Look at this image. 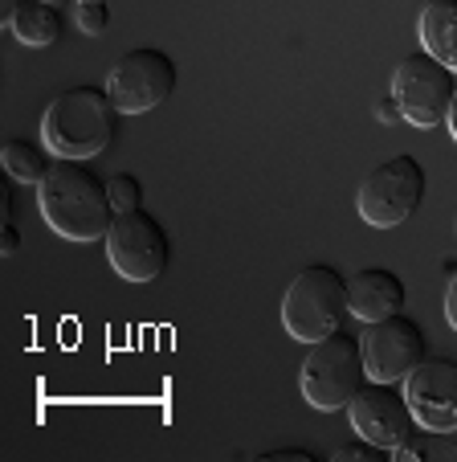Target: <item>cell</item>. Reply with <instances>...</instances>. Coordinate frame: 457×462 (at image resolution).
Here are the masks:
<instances>
[{"label": "cell", "mask_w": 457, "mask_h": 462, "mask_svg": "<svg viewBox=\"0 0 457 462\" xmlns=\"http://www.w3.org/2000/svg\"><path fill=\"white\" fill-rule=\"evenodd\" d=\"M45 226L66 242H98L114 221L111 184L87 164V160H53L45 180L37 184Z\"/></svg>", "instance_id": "6da1fadb"}, {"label": "cell", "mask_w": 457, "mask_h": 462, "mask_svg": "<svg viewBox=\"0 0 457 462\" xmlns=\"http://www.w3.org/2000/svg\"><path fill=\"white\" fill-rule=\"evenodd\" d=\"M119 106L106 87H69L41 115V140L53 160H95L119 135Z\"/></svg>", "instance_id": "7a4b0ae2"}, {"label": "cell", "mask_w": 457, "mask_h": 462, "mask_svg": "<svg viewBox=\"0 0 457 462\" xmlns=\"http://www.w3.org/2000/svg\"><path fill=\"white\" fill-rule=\"evenodd\" d=\"M347 319V279L339 266L315 262L294 274V282L282 295V328L298 344H315L323 336L339 332Z\"/></svg>", "instance_id": "3957f363"}, {"label": "cell", "mask_w": 457, "mask_h": 462, "mask_svg": "<svg viewBox=\"0 0 457 462\" xmlns=\"http://www.w3.org/2000/svg\"><path fill=\"white\" fill-rule=\"evenodd\" d=\"M368 368H363V344L352 332H331L311 344L306 360L298 368V389L302 397L323 413H335L352 405V397L363 389Z\"/></svg>", "instance_id": "277c9868"}, {"label": "cell", "mask_w": 457, "mask_h": 462, "mask_svg": "<svg viewBox=\"0 0 457 462\" xmlns=\"http://www.w3.org/2000/svg\"><path fill=\"white\" fill-rule=\"evenodd\" d=\"M425 189H429V176H425L421 160L405 152L363 176L360 192H355V213L371 229H397L421 209Z\"/></svg>", "instance_id": "5b68a950"}, {"label": "cell", "mask_w": 457, "mask_h": 462, "mask_svg": "<svg viewBox=\"0 0 457 462\" xmlns=\"http://www.w3.org/2000/svg\"><path fill=\"white\" fill-rule=\"evenodd\" d=\"M457 90V74L433 53H405L392 70V98L400 106V119L421 131H433L449 119V103Z\"/></svg>", "instance_id": "8992f818"}, {"label": "cell", "mask_w": 457, "mask_h": 462, "mask_svg": "<svg viewBox=\"0 0 457 462\" xmlns=\"http://www.w3.org/2000/svg\"><path fill=\"white\" fill-rule=\"evenodd\" d=\"M106 258L111 266L123 274L127 282H151L168 271L172 262V242H168V229L160 226L156 213L139 209H123L114 213L111 229H106Z\"/></svg>", "instance_id": "52a82bcc"}, {"label": "cell", "mask_w": 457, "mask_h": 462, "mask_svg": "<svg viewBox=\"0 0 457 462\" xmlns=\"http://www.w3.org/2000/svg\"><path fill=\"white\" fill-rule=\"evenodd\" d=\"M176 61L156 45H139L127 50L106 74V90H111L114 106L123 115H147L160 103H168L176 90Z\"/></svg>", "instance_id": "ba28073f"}, {"label": "cell", "mask_w": 457, "mask_h": 462, "mask_svg": "<svg viewBox=\"0 0 457 462\" xmlns=\"http://www.w3.org/2000/svg\"><path fill=\"white\" fill-rule=\"evenodd\" d=\"M360 344H363V368H368V381L400 384L425 356H429V344H425L421 323L408 319L405 311L363 323Z\"/></svg>", "instance_id": "9c48e42d"}, {"label": "cell", "mask_w": 457, "mask_h": 462, "mask_svg": "<svg viewBox=\"0 0 457 462\" xmlns=\"http://www.w3.org/2000/svg\"><path fill=\"white\" fill-rule=\"evenodd\" d=\"M347 413H352L355 434L384 446V450H392V458H397L400 446L421 430L413 410H408L405 384H392V381H363V389L352 397Z\"/></svg>", "instance_id": "30bf717a"}, {"label": "cell", "mask_w": 457, "mask_h": 462, "mask_svg": "<svg viewBox=\"0 0 457 462\" xmlns=\"http://www.w3.org/2000/svg\"><path fill=\"white\" fill-rule=\"evenodd\" d=\"M405 397L416 426L429 434H457V360L425 356L405 376Z\"/></svg>", "instance_id": "8fae6325"}, {"label": "cell", "mask_w": 457, "mask_h": 462, "mask_svg": "<svg viewBox=\"0 0 457 462\" xmlns=\"http://www.w3.org/2000/svg\"><path fill=\"white\" fill-rule=\"evenodd\" d=\"M405 307V279L388 266H363L347 279V311L355 319L371 323L384 315H397Z\"/></svg>", "instance_id": "7c38bea8"}, {"label": "cell", "mask_w": 457, "mask_h": 462, "mask_svg": "<svg viewBox=\"0 0 457 462\" xmlns=\"http://www.w3.org/2000/svg\"><path fill=\"white\" fill-rule=\"evenodd\" d=\"M416 37L425 53H433L457 74V0H429L416 21Z\"/></svg>", "instance_id": "4fadbf2b"}, {"label": "cell", "mask_w": 457, "mask_h": 462, "mask_svg": "<svg viewBox=\"0 0 457 462\" xmlns=\"http://www.w3.org/2000/svg\"><path fill=\"white\" fill-rule=\"evenodd\" d=\"M61 25H66V17H61V9L50 5V0H21V9L13 13V21H9L13 37L25 45H37V50L58 42Z\"/></svg>", "instance_id": "5bb4252c"}, {"label": "cell", "mask_w": 457, "mask_h": 462, "mask_svg": "<svg viewBox=\"0 0 457 462\" xmlns=\"http://www.w3.org/2000/svg\"><path fill=\"white\" fill-rule=\"evenodd\" d=\"M53 152L45 148V140H29V135H9L5 140V148H0V168H5V176H13V180L21 184H41L45 172L53 168Z\"/></svg>", "instance_id": "9a60e30c"}, {"label": "cell", "mask_w": 457, "mask_h": 462, "mask_svg": "<svg viewBox=\"0 0 457 462\" xmlns=\"http://www.w3.org/2000/svg\"><path fill=\"white\" fill-rule=\"evenodd\" d=\"M74 25L82 33L98 37L106 25H111V9H106V0H78V9H74Z\"/></svg>", "instance_id": "2e32d148"}, {"label": "cell", "mask_w": 457, "mask_h": 462, "mask_svg": "<svg viewBox=\"0 0 457 462\" xmlns=\"http://www.w3.org/2000/svg\"><path fill=\"white\" fill-rule=\"evenodd\" d=\"M111 201H114V209H139V205H143V184L135 180V176L131 172H119V176H111Z\"/></svg>", "instance_id": "e0dca14e"}, {"label": "cell", "mask_w": 457, "mask_h": 462, "mask_svg": "<svg viewBox=\"0 0 457 462\" xmlns=\"http://www.w3.org/2000/svg\"><path fill=\"white\" fill-rule=\"evenodd\" d=\"M335 458L339 462H355V458H392V450H384V446H376V442H368V438H360V442H352V446H343V450H335Z\"/></svg>", "instance_id": "ac0fdd59"}, {"label": "cell", "mask_w": 457, "mask_h": 462, "mask_svg": "<svg viewBox=\"0 0 457 462\" xmlns=\"http://www.w3.org/2000/svg\"><path fill=\"white\" fill-rule=\"evenodd\" d=\"M445 319H449V328L457 332V271L449 274V282H445Z\"/></svg>", "instance_id": "d6986e66"}, {"label": "cell", "mask_w": 457, "mask_h": 462, "mask_svg": "<svg viewBox=\"0 0 457 462\" xmlns=\"http://www.w3.org/2000/svg\"><path fill=\"white\" fill-rule=\"evenodd\" d=\"M17 250H21V229L13 226V221H5V234H0V254H5V258H13Z\"/></svg>", "instance_id": "ffe728a7"}, {"label": "cell", "mask_w": 457, "mask_h": 462, "mask_svg": "<svg viewBox=\"0 0 457 462\" xmlns=\"http://www.w3.org/2000/svg\"><path fill=\"white\" fill-rule=\"evenodd\" d=\"M379 119H384V123H397L400 119V106H397V98H384V103H379Z\"/></svg>", "instance_id": "44dd1931"}, {"label": "cell", "mask_w": 457, "mask_h": 462, "mask_svg": "<svg viewBox=\"0 0 457 462\" xmlns=\"http://www.w3.org/2000/svg\"><path fill=\"white\" fill-rule=\"evenodd\" d=\"M266 458H298V462H315V454H311V450H274V454H266Z\"/></svg>", "instance_id": "7402d4cb"}, {"label": "cell", "mask_w": 457, "mask_h": 462, "mask_svg": "<svg viewBox=\"0 0 457 462\" xmlns=\"http://www.w3.org/2000/svg\"><path fill=\"white\" fill-rule=\"evenodd\" d=\"M445 127H449V135L457 140V90H453V103H449V119H445Z\"/></svg>", "instance_id": "603a6c76"}, {"label": "cell", "mask_w": 457, "mask_h": 462, "mask_svg": "<svg viewBox=\"0 0 457 462\" xmlns=\"http://www.w3.org/2000/svg\"><path fill=\"white\" fill-rule=\"evenodd\" d=\"M50 5H66V0H50Z\"/></svg>", "instance_id": "cb8c5ba5"}]
</instances>
